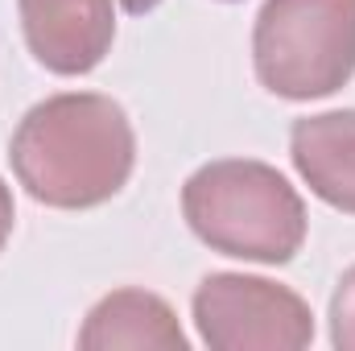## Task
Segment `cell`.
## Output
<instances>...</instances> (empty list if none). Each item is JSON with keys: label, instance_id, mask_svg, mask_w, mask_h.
<instances>
[{"label": "cell", "instance_id": "obj_10", "mask_svg": "<svg viewBox=\"0 0 355 351\" xmlns=\"http://www.w3.org/2000/svg\"><path fill=\"white\" fill-rule=\"evenodd\" d=\"M124 4V12H132V17H145V12H153L162 0H120Z\"/></svg>", "mask_w": 355, "mask_h": 351}, {"label": "cell", "instance_id": "obj_9", "mask_svg": "<svg viewBox=\"0 0 355 351\" xmlns=\"http://www.w3.org/2000/svg\"><path fill=\"white\" fill-rule=\"evenodd\" d=\"M12 223H17L12 190H8V186H4V178H0V252H4V244H8V236H12Z\"/></svg>", "mask_w": 355, "mask_h": 351}, {"label": "cell", "instance_id": "obj_11", "mask_svg": "<svg viewBox=\"0 0 355 351\" xmlns=\"http://www.w3.org/2000/svg\"><path fill=\"white\" fill-rule=\"evenodd\" d=\"M223 4H236V0H223Z\"/></svg>", "mask_w": 355, "mask_h": 351}, {"label": "cell", "instance_id": "obj_7", "mask_svg": "<svg viewBox=\"0 0 355 351\" xmlns=\"http://www.w3.org/2000/svg\"><path fill=\"white\" fill-rule=\"evenodd\" d=\"M83 351H116V348H153V351H190L186 331L166 298L149 289H116L87 310L79 331Z\"/></svg>", "mask_w": 355, "mask_h": 351}, {"label": "cell", "instance_id": "obj_8", "mask_svg": "<svg viewBox=\"0 0 355 351\" xmlns=\"http://www.w3.org/2000/svg\"><path fill=\"white\" fill-rule=\"evenodd\" d=\"M327 318H331V343L339 351H355V264L339 277Z\"/></svg>", "mask_w": 355, "mask_h": 351}, {"label": "cell", "instance_id": "obj_5", "mask_svg": "<svg viewBox=\"0 0 355 351\" xmlns=\"http://www.w3.org/2000/svg\"><path fill=\"white\" fill-rule=\"evenodd\" d=\"M29 54L54 75H87L116 42L112 0H17Z\"/></svg>", "mask_w": 355, "mask_h": 351}, {"label": "cell", "instance_id": "obj_3", "mask_svg": "<svg viewBox=\"0 0 355 351\" xmlns=\"http://www.w3.org/2000/svg\"><path fill=\"white\" fill-rule=\"evenodd\" d=\"M252 67L277 99H322L355 75V0H265L252 25Z\"/></svg>", "mask_w": 355, "mask_h": 351}, {"label": "cell", "instance_id": "obj_1", "mask_svg": "<svg viewBox=\"0 0 355 351\" xmlns=\"http://www.w3.org/2000/svg\"><path fill=\"white\" fill-rule=\"evenodd\" d=\"M8 162L33 203L87 211L116 198L132 178L137 132L112 95L62 91L21 116Z\"/></svg>", "mask_w": 355, "mask_h": 351}, {"label": "cell", "instance_id": "obj_4", "mask_svg": "<svg viewBox=\"0 0 355 351\" xmlns=\"http://www.w3.org/2000/svg\"><path fill=\"white\" fill-rule=\"evenodd\" d=\"M194 327L211 351H302L314 314L302 293L248 273H211L194 289Z\"/></svg>", "mask_w": 355, "mask_h": 351}, {"label": "cell", "instance_id": "obj_6", "mask_svg": "<svg viewBox=\"0 0 355 351\" xmlns=\"http://www.w3.org/2000/svg\"><path fill=\"white\" fill-rule=\"evenodd\" d=\"M289 157L310 194L343 215H355V108L293 120Z\"/></svg>", "mask_w": 355, "mask_h": 351}, {"label": "cell", "instance_id": "obj_2", "mask_svg": "<svg viewBox=\"0 0 355 351\" xmlns=\"http://www.w3.org/2000/svg\"><path fill=\"white\" fill-rule=\"evenodd\" d=\"M190 232L219 257L289 264L306 244V203L268 162H207L182 186Z\"/></svg>", "mask_w": 355, "mask_h": 351}]
</instances>
